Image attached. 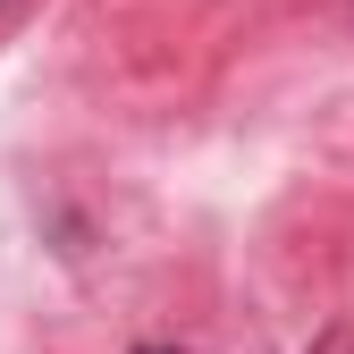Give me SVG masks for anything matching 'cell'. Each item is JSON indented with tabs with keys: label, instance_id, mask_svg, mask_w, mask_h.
<instances>
[{
	"label": "cell",
	"instance_id": "cell-1",
	"mask_svg": "<svg viewBox=\"0 0 354 354\" xmlns=\"http://www.w3.org/2000/svg\"><path fill=\"white\" fill-rule=\"evenodd\" d=\"M346 9H354V0H346Z\"/></svg>",
	"mask_w": 354,
	"mask_h": 354
}]
</instances>
